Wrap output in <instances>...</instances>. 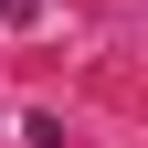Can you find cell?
Returning <instances> with one entry per match:
<instances>
[{
    "instance_id": "obj_1",
    "label": "cell",
    "mask_w": 148,
    "mask_h": 148,
    "mask_svg": "<svg viewBox=\"0 0 148 148\" xmlns=\"http://www.w3.org/2000/svg\"><path fill=\"white\" fill-rule=\"evenodd\" d=\"M0 11H11V21H42V11H53V0H0Z\"/></svg>"
}]
</instances>
